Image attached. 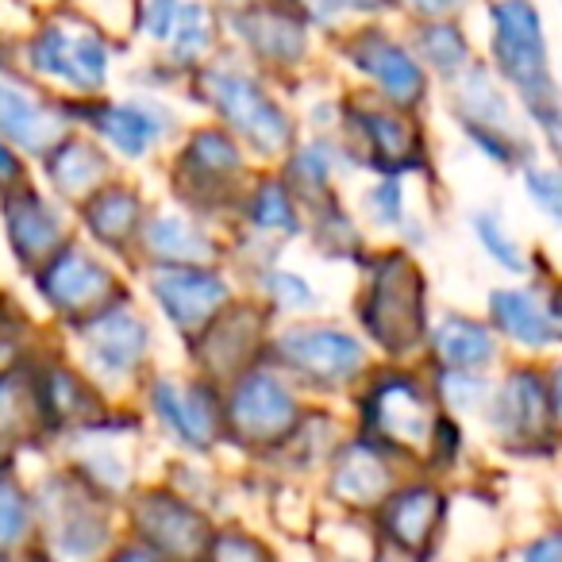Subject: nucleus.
<instances>
[{"label":"nucleus","mask_w":562,"mask_h":562,"mask_svg":"<svg viewBox=\"0 0 562 562\" xmlns=\"http://www.w3.org/2000/svg\"><path fill=\"white\" fill-rule=\"evenodd\" d=\"M493 55H497L501 74L528 97L547 132H554V81L547 70L539 12L528 0H501L493 9Z\"/></svg>","instance_id":"1"},{"label":"nucleus","mask_w":562,"mask_h":562,"mask_svg":"<svg viewBox=\"0 0 562 562\" xmlns=\"http://www.w3.org/2000/svg\"><path fill=\"white\" fill-rule=\"evenodd\" d=\"M209 97L216 101L220 116L235 127L239 135H247L258 150L273 155L290 143V120L255 81L239 78V74H209Z\"/></svg>","instance_id":"2"},{"label":"nucleus","mask_w":562,"mask_h":562,"mask_svg":"<svg viewBox=\"0 0 562 562\" xmlns=\"http://www.w3.org/2000/svg\"><path fill=\"white\" fill-rule=\"evenodd\" d=\"M367 324L390 351L413 347L416 331H420V285H416L413 266L401 255L385 258L378 270L367 305Z\"/></svg>","instance_id":"3"},{"label":"nucleus","mask_w":562,"mask_h":562,"mask_svg":"<svg viewBox=\"0 0 562 562\" xmlns=\"http://www.w3.org/2000/svg\"><path fill=\"white\" fill-rule=\"evenodd\" d=\"M32 58L43 74L70 81L78 89H97L109 74V50L101 35L93 32H66V27H47L35 40Z\"/></svg>","instance_id":"4"},{"label":"nucleus","mask_w":562,"mask_h":562,"mask_svg":"<svg viewBox=\"0 0 562 562\" xmlns=\"http://www.w3.org/2000/svg\"><path fill=\"white\" fill-rule=\"evenodd\" d=\"M281 359L297 367L301 374L324 378V382H344V378L359 374L367 355H362V347L347 331L293 328L281 336Z\"/></svg>","instance_id":"5"},{"label":"nucleus","mask_w":562,"mask_h":562,"mask_svg":"<svg viewBox=\"0 0 562 562\" xmlns=\"http://www.w3.org/2000/svg\"><path fill=\"white\" fill-rule=\"evenodd\" d=\"M155 297L166 308L173 324L181 331H193L224 305L227 285L209 270H196V266H181V270H166L155 278Z\"/></svg>","instance_id":"6"},{"label":"nucleus","mask_w":562,"mask_h":562,"mask_svg":"<svg viewBox=\"0 0 562 562\" xmlns=\"http://www.w3.org/2000/svg\"><path fill=\"white\" fill-rule=\"evenodd\" d=\"M232 424L247 439H278L293 424V397L270 374H250L232 397Z\"/></svg>","instance_id":"7"},{"label":"nucleus","mask_w":562,"mask_h":562,"mask_svg":"<svg viewBox=\"0 0 562 562\" xmlns=\"http://www.w3.org/2000/svg\"><path fill=\"white\" fill-rule=\"evenodd\" d=\"M43 297L58 308V313H81V308L97 305L109 293V273L81 250H63L47 273L40 278Z\"/></svg>","instance_id":"8"},{"label":"nucleus","mask_w":562,"mask_h":562,"mask_svg":"<svg viewBox=\"0 0 562 562\" xmlns=\"http://www.w3.org/2000/svg\"><path fill=\"white\" fill-rule=\"evenodd\" d=\"M351 58L359 63V70H367L397 104H416L424 97L420 66H416L413 58H408V50H401L397 43L382 40V35H362L351 47Z\"/></svg>","instance_id":"9"},{"label":"nucleus","mask_w":562,"mask_h":562,"mask_svg":"<svg viewBox=\"0 0 562 562\" xmlns=\"http://www.w3.org/2000/svg\"><path fill=\"white\" fill-rule=\"evenodd\" d=\"M370 416H374L378 431L390 439H405V443H420L431 428V408L416 382L408 378H390L374 390L370 401Z\"/></svg>","instance_id":"10"},{"label":"nucleus","mask_w":562,"mask_h":562,"mask_svg":"<svg viewBox=\"0 0 562 562\" xmlns=\"http://www.w3.org/2000/svg\"><path fill=\"white\" fill-rule=\"evenodd\" d=\"M89 355L109 374H127L147 355V328L132 313H104L89 328Z\"/></svg>","instance_id":"11"},{"label":"nucleus","mask_w":562,"mask_h":562,"mask_svg":"<svg viewBox=\"0 0 562 562\" xmlns=\"http://www.w3.org/2000/svg\"><path fill=\"white\" fill-rule=\"evenodd\" d=\"M155 408L178 439L193 447H204L216 436V408L204 390H181L173 382L155 385Z\"/></svg>","instance_id":"12"},{"label":"nucleus","mask_w":562,"mask_h":562,"mask_svg":"<svg viewBox=\"0 0 562 562\" xmlns=\"http://www.w3.org/2000/svg\"><path fill=\"white\" fill-rule=\"evenodd\" d=\"M493 321L505 328V336H513L524 347H547L559 336V321L554 313L536 297V293L524 290H501L493 293Z\"/></svg>","instance_id":"13"},{"label":"nucleus","mask_w":562,"mask_h":562,"mask_svg":"<svg viewBox=\"0 0 562 562\" xmlns=\"http://www.w3.org/2000/svg\"><path fill=\"white\" fill-rule=\"evenodd\" d=\"M554 416V397L539 385L536 374L520 370L513 382L501 390L497 408H493V428L508 431V436H528L539 428V420Z\"/></svg>","instance_id":"14"},{"label":"nucleus","mask_w":562,"mask_h":562,"mask_svg":"<svg viewBox=\"0 0 562 562\" xmlns=\"http://www.w3.org/2000/svg\"><path fill=\"white\" fill-rule=\"evenodd\" d=\"M4 224H9V239L12 247H16V255L24 258V262H35V258H47L50 247L58 243V235H63V227H58L55 212L47 209V204L40 201V196L24 193V196H12L9 204H4Z\"/></svg>","instance_id":"15"},{"label":"nucleus","mask_w":562,"mask_h":562,"mask_svg":"<svg viewBox=\"0 0 562 562\" xmlns=\"http://www.w3.org/2000/svg\"><path fill=\"white\" fill-rule=\"evenodd\" d=\"M0 132L27 150H47L63 127L40 101H32V93L0 81Z\"/></svg>","instance_id":"16"},{"label":"nucleus","mask_w":562,"mask_h":562,"mask_svg":"<svg viewBox=\"0 0 562 562\" xmlns=\"http://www.w3.org/2000/svg\"><path fill=\"white\" fill-rule=\"evenodd\" d=\"M439 516V493L431 490H408L390 501L385 508V531L397 539L401 551H424L436 531Z\"/></svg>","instance_id":"17"},{"label":"nucleus","mask_w":562,"mask_h":562,"mask_svg":"<svg viewBox=\"0 0 562 562\" xmlns=\"http://www.w3.org/2000/svg\"><path fill=\"white\" fill-rule=\"evenodd\" d=\"M139 524L158 543V551L186 554L201 543V516H193V508L178 505L170 497H150L139 508Z\"/></svg>","instance_id":"18"},{"label":"nucleus","mask_w":562,"mask_h":562,"mask_svg":"<svg viewBox=\"0 0 562 562\" xmlns=\"http://www.w3.org/2000/svg\"><path fill=\"white\" fill-rule=\"evenodd\" d=\"M436 355L454 370H477L497 355V344L482 324L451 316L436 328Z\"/></svg>","instance_id":"19"},{"label":"nucleus","mask_w":562,"mask_h":562,"mask_svg":"<svg viewBox=\"0 0 562 562\" xmlns=\"http://www.w3.org/2000/svg\"><path fill=\"white\" fill-rule=\"evenodd\" d=\"M101 132L109 135V143L127 158H139L150 147V139L158 135V124L143 104H112L97 116Z\"/></svg>","instance_id":"20"},{"label":"nucleus","mask_w":562,"mask_h":562,"mask_svg":"<svg viewBox=\"0 0 562 562\" xmlns=\"http://www.w3.org/2000/svg\"><path fill=\"white\" fill-rule=\"evenodd\" d=\"M135 220H139V201L127 189H109L89 204V227L109 247H124L127 235L135 232Z\"/></svg>","instance_id":"21"},{"label":"nucleus","mask_w":562,"mask_h":562,"mask_svg":"<svg viewBox=\"0 0 562 562\" xmlns=\"http://www.w3.org/2000/svg\"><path fill=\"white\" fill-rule=\"evenodd\" d=\"M147 247L155 250V255H166V258H178V262H196V258H209V239H204L201 232H196L193 224H186V220H155V224L147 227Z\"/></svg>","instance_id":"22"},{"label":"nucleus","mask_w":562,"mask_h":562,"mask_svg":"<svg viewBox=\"0 0 562 562\" xmlns=\"http://www.w3.org/2000/svg\"><path fill=\"white\" fill-rule=\"evenodd\" d=\"M104 173V162L89 143H66L58 150V158H50V178L58 181V189L66 193H86L101 181Z\"/></svg>","instance_id":"23"},{"label":"nucleus","mask_w":562,"mask_h":562,"mask_svg":"<svg viewBox=\"0 0 562 562\" xmlns=\"http://www.w3.org/2000/svg\"><path fill=\"white\" fill-rule=\"evenodd\" d=\"M336 490L351 501H374L378 493L385 490L382 459H378L374 451H367V447H355V451L344 459V467H339Z\"/></svg>","instance_id":"24"},{"label":"nucleus","mask_w":562,"mask_h":562,"mask_svg":"<svg viewBox=\"0 0 562 562\" xmlns=\"http://www.w3.org/2000/svg\"><path fill=\"white\" fill-rule=\"evenodd\" d=\"M243 24H247V32H250L247 40L270 58H297L301 50H305L297 27H293L290 20L273 16V12H258V16H247Z\"/></svg>","instance_id":"25"},{"label":"nucleus","mask_w":562,"mask_h":562,"mask_svg":"<svg viewBox=\"0 0 562 562\" xmlns=\"http://www.w3.org/2000/svg\"><path fill=\"white\" fill-rule=\"evenodd\" d=\"M189 162L196 170H212V173H232L239 170V150L227 139L224 132H201L189 143Z\"/></svg>","instance_id":"26"},{"label":"nucleus","mask_w":562,"mask_h":562,"mask_svg":"<svg viewBox=\"0 0 562 562\" xmlns=\"http://www.w3.org/2000/svg\"><path fill=\"white\" fill-rule=\"evenodd\" d=\"M173 55L178 58H196L209 47V12L201 4H181L178 16H173Z\"/></svg>","instance_id":"27"},{"label":"nucleus","mask_w":562,"mask_h":562,"mask_svg":"<svg viewBox=\"0 0 562 562\" xmlns=\"http://www.w3.org/2000/svg\"><path fill=\"white\" fill-rule=\"evenodd\" d=\"M467 104H470V116H474V124H493V132H505L508 127V112H505V101L497 97V89H493L490 74L474 70L467 78Z\"/></svg>","instance_id":"28"},{"label":"nucleus","mask_w":562,"mask_h":562,"mask_svg":"<svg viewBox=\"0 0 562 562\" xmlns=\"http://www.w3.org/2000/svg\"><path fill=\"white\" fill-rule=\"evenodd\" d=\"M250 220L258 227H270V232H297V212H293L290 196L281 186H262L250 204Z\"/></svg>","instance_id":"29"},{"label":"nucleus","mask_w":562,"mask_h":562,"mask_svg":"<svg viewBox=\"0 0 562 562\" xmlns=\"http://www.w3.org/2000/svg\"><path fill=\"white\" fill-rule=\"evenodd\" d=\"M424 55H428V63L439 66L443 74H454L459 66H467L470 50L454 27H431V32L424 35Z\"/></svg>","instance_id":"30"},{"label":"nucleus","mask_w":562,"mask_h":562,"mask_svg":"<svg viewBox=\"0 0 562 562\" xmlns=\"http://www.w3.org/2000/svg\"><path fill=\"white\" fill-rule=\"evenodd\" d=\"M474 232H477V239L485 243V250H490V255L497 258L505 270H513V273L524 270L520 250H516V243L508 239L505 232H501V220L497 216H490V212H477V216H474Z\"/></svg>","instance_id":"31"},{"label":"nucleus","mask_w":562,"mask_h":562,"mask_svg":"<svg viewBox=\"0 0 562 562\" xmlns=\"http://www.w3.org/2000/svg\"><path fill=\"white\" fill-rule=\"evenodd\" d=\"M24 531H27V505H24V497H20L16 485L0 482V547L16 543Z\"/></svg>","instance_id":"32"},{"label":"nucleus","mask_w":562,"mask_h":562,"mask_svg":"<svg viewBox=\"0 0 562 562\" xmlns=\"http://www.w3.org/2000/svg\"><path fill=\"white\" fill-rule=\"evenodd\" d=\"M370 135H374V147L382 158H405L408 155V127L401 120L390 116H367Z\"/></svg>","instance_id":"33"},{"label":"nucleus","mask_w":562,"mask_h":562,"mask_svg":"<svg viewBox=\"0 0 562 562\" xmlns=\"http://www.w3.org/2000/svg\"><path fill=\"white\" fill-rule=\"evenodd\" d=\"M439 393H443L447 405L470 408V405H477L485 393H490V385H485L477 374H462V370H454V374H443V385H439Z\"/></svg>","instance_id":"34"},{"label":"nucleus","mask_w":562,"mask_h":562,"mask_svg":"<svg viewBox=\"0 0 562 562\" xmlns=\"http://www.w3.org/2000/svg\"><path fill=\"white\" fill-rule=\"evenodd\" d=\"M216 562H270V559H266V551L255 543V539L224 536L216 543Z\"/></svg>","instance_id":"35"},{"label":"nucleus","mask_w":562,"mask_h":562,"mask_svg":"<svg viewBox=\"0 0 562 562\" xmlns=\"http://www.w3.org/2000/svg\"><path fill=\"white\" fill-rule=\"evenodd\" d=\"M528 193L536 196L539 204H543V209H547V216H559L562 189H559V178H554V173L531 170V173H528Z\"/></svg>","instance_id":"36"},{"label":"nucleus","mask_w":562,"mask_h":562,"mask_svg":"<svg viewBox=\"0 0 562 562\" xmlns=\"http://www.w3.org/2000/svg\"><path fill=\"white\" fill-rule=\"evenodd\" d=\"M270 293L281 301V305H305V301L313 297L297 273H270Z\"/></svg>","instance_id":"37"},{"label":"nucleus","mask_w":562,"mask_h":562,"mask_svg":"<svg viewBox=\"0 0 562 562\" xmlns=\"http://www.w3.org/2000/svg\"><path fill=\"white\" fill-rule=\"evenodd\" d=\"M173 16H178V0H150V9H147V32L155 35V40H170Z\"/></svg>","instance_id":"38"},{"label":"nucleus","mask_w":562,"mask_h":562,"mask_svg":"<svg viewBox=\"0 0 562 562\" xmlns=\"http://www.w3.org/2000/svg\"><path fill=\"white\" fill-rule=\"evenodd\" d=\"M370 209L382 216V224H393V220L401 216V189L393 186V181H385V186H378L374 193H370Z\"/></svg>","instance_id":"39"},{"label":"nucleus","mask_w":562,"mask_h":562,"mask_svg":"<svg viewBox=\"0 0 562 562\" xmlns=\"http://www.w3.org/2000/svg\"><path fill=\"white\" fill-rule=\"evenodd\" d=\"M524 562H559V536H547V539H539V543H531Z\"/></svg>","instance_id":"40"},{"label":"nucleus","mask_w":562,"mask_h":562,"mask_svg":"<svg viewBox=\"0 0 562 562\" xmlns=\"http://www.w3.org/2000/svg\"><path fill=\"white\" fill-rule=\"evenodd\" d=\"M462 0H413V9H420V12H431V16H439V12H451V9H459Z\"/></svg>","instance_id":"41"},{"label":"nucleus","mask_w":562,"mask_h":562,"mask_svg":"<svg viewBox=\"0 0 562 562\" xmlns=\"http://www.w3.org/2000/svg\"><path fill=\"white\" fill-rule=\"evenodd\" d=\"M20 173V166H16V158L9 155V150L0 147V181H12Z\"/></svg>","instance_id":"42"},{"label":"nucleus","mask_w":562,"mask_h":562,"mask_svg":"<svg viewBox=\"0 0 562 562\" xmlns=\"http://www.w3.org/2000/svg\"><path fill=\"white\" fill-rule=\"evenodd\" d=\"M116 562H158L155 554H147V551H127V554H120Z\"/></svg>","instance_id":"43"}]
</instances>
